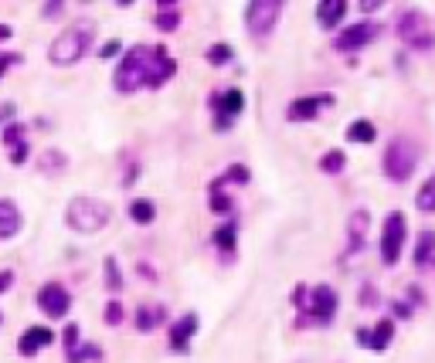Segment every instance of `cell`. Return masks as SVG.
Wrapping results in <instances>:
<instances>
[{
    "label": "cell",
    "mask_w": 435,
    "mask_h": 363,
    "mask_svg": "<svg viewBox=\"0 0 435 363\" xmlns=\"http://www.w3.org/2000/svg\"><path fill=\"white\" fill-rule=\"evenodd\" d=\"M150 65H153V48H150V44H133L130 51L123 55V61L116 65L113 89H116V92H123V96L140 92V89L147 85Z\"/></svg>",
    "instance_id": "obj_1"
},
{
    "label": "cell",
    "mask_w": 435,
    "mask_h": 363,
    "mask_svg": "<svg viewBox=\"0 0 435 363\" xmlns=\"http://www.w3.org/2000/svg\"><path fill=\"white\" fill-rule=\"evenodd\" d=\"M92 41H95V20H78V24H72L68 31H61L51 41L48 58H51V65H75V61L89 55Z\"/></svg>",
    "instance_id": "obj_2"
},
{
    "label": "cell",
    "mask_w": 435,
    "mask_h": 363,
    "mask_svg": "<svg viewBox=\"0 0 435 363\" xmlns=\"http://www.w3.org/2000/svg\"><path fill=\"white\" fill-rule=\"evenodd\" d=\"M65 224L75 234H99L109 224V208L95 197H72L65 208Z\"/></svg>",
    "instance_id": "obj_3"
},
{
    "label": "cell",
    "mask_w": 435,
    "mask_h": 363,
    "mask_svg": "<svg viewBox=\"0 0 435 363\" xmlns=\"http://www.w3.org/2000/svg\"><path fill=\"white\" fill-rule=\"evenodd\" d=\"M384 177L388 180H395V184H405V180H412V173L418 167V146L408 139V136H398L388 143V150H384Z\"/></svg>",
    "instance_id": "obj_4"
},
{
    "label": "cell",
    "mask_w": 435,
    "mask_h": 363,
    "mask_svg": "<svg viewBox=\"0 0 435 363\" xmlns=\"http://www.w3.org/2000/svg\"><path fill=\"white\" fill-rule=\"evenodd\" d=\"M395 34L405 41L408 48H415V51H432L435 48V31L429 27L425 14H418V11H405V14L395 20Z\"/></svg>",
    "instance_id": "obj_5"
},
{
    "label": "cell",
    "mask_w": 435,
    "mask_h": 363,
    "mask_svg": "<svg viewBox=\"0 0 435 363\" xmlns=\"http://www.w3.org/2000/svg\"><path fill=\"white\" fill-rule=\"evenodd\" d=\"M283 18V4L279 0H252L245 11V27L252 38H269L276 31V24Z\"/></svg>",
    "instance_id": "obj_6"
},
{
    "label": "cell",
    "mask_w": 435,
    "mask_h": 363,
    "mask_svg": "<svg viewBox=\"0 0 435 363\" xmlns=\"http://www.w3.org/2000/svg\"><path fill=\"white\" fill-rule=\"evenodd\" d=\"M405 231H408L405 214H401V210H391V214L384 217V228H381V262H384V265H398V262H401Z\"/></svg>",
    "instance_id": "obj_7"
},
{
    "label": "cell",
    "mask_w": 435,
    "mask_h": 363,
    "mask_svg": "<svg viewBox=\"0 0 435 363\" xmlns=\"http://www.w3.org/2000/svg\"><path fill=\"white\" fill-rule=\"evenodd\" d=\"M306 295H310V306L303 309V316H310L317 326H330V323H333V312H337V306H341V295H337L330 286L310 288Z\"/></svg>",
    "instance_id": "obj_8"
},
{
    "label": "cell",
    "mask_w": 435,
    "mask_h": 363,
    "mask_svg": "<svg viewBox=\"0 0 435 363\" xmlns=\"http://www.w3.org/2000/svg\"><path fill=\"white\" fill-rule=\"evenodd\" d=\"M211 109H214V129H218V133H225V129H231L235 115L245 109V96H242L238 89L214 92V96H211Z\"/></svg>",
    "instance_id": "obj_9"
},
{
    "label": "cell",
    "mask_w": 435,
    "mask_h": 363,
    "mask_svg": "<svg viewBox=\"0 0 435 363\" xmlns=\"http://www.w3.org/2000/svg\"><path fill=\"white\" fill-rule=\"evenodd\" d=\"M374 38H378V24H367V20L350 24V27H343L341 34H337V51L354 55V51H360V48H367Z\"/></svg>",
    "instance_id": "obj_10"
},
{
    "label": "cell",
    "mask_w": 435,
    "mask_h": 363,
    "mask_svg": "<svg viewBox=\"0 0 435 363\" xmlns=\"http://www.w3.org/2000/svg\"><path fill=\"white\" fill-rule=\"evenodd\" d=\"M38 306L44 309V316H51V319H65L68 309H72V295H68V288L65 286L48 282V286H41V292H38Z\"/></svg>",
    "instance_id": "obj_11"
},
{
    "label": "cell",
    "mask_w": 435,
    "mask_h": 363,
    "mask_svg": "<svg viewBox=\"0 0 435 363\" xmlns=\"http://www.w3.org/2000/svg\"><path fill=\"white\" fill-rule=\"evenodd\" d=\"M323 106H333V96H300L289 102V109H286V119L289 122H310V119H317L320 115Z\"/></svg>",
    "instance_id": "obj_12"
},
{
    "label": "cell",
    "mask_w": 435,
    "mask_h": 363,
    "mask_svg": "<svg viewBox=\"0 0 435 363\" xmlns=\"http://www.w3.org/2000/svg\"><path fill=\"white\" fill-rule=\"evenodd\" d=\"M367 224H371V210L367 208H357L350 214V221H347V255H343V262H350L357 251H364V241H367Z\"/></svg>",
    "instance_id": "obj_13"
},
{
    "label": "cell",
    "mask_w": 435,
    "mask_h": 363,
    "mask_svg": "<svg viewBox=\"0 0 435 363\" xmlns=\"http://www.w3.org/2000/svg\"><path fill=\"white\" fill-rule=\"evenodd\" d=\"M177 75V61L167 55L164 44H153V65H150V75H147V85L150 89H160L164 82H171Z\"/></svg>",
    "instance_id": "obj_14"
},
{
    "label": "cell",
    "mask_w": 435,
    "mask_h": 363,
    "mask_svg": "<svg viewBox=\"0 0 435 363\" xmlns=\"http://www.w3.org/2000/svg\"><path fill=\"white\" fill-rule=\"evenodd\" d=\"M51 340H55V333H51L48 326H27V329L20 333V340H18V353L20 357H38Z\"/></svg>",
    "instance_id": "obj_15"
},
{
    "label": "cell",
    "mask_w": 435,
    "mask_h": 363,
    "mask_svg": "<svg viewBox=\"0 0 435 363\" xmlns=\"http://www.w3.org/2000/svg\"><path fill=\"white\" fill-rule=\"evenodd\" d=\"M20 228H24V214H20V208L11 200V197H0V241L18 238Z\"/></svg>",
    "instance_id": "obj_16"
},
{
    "label": "cell",
    "mask_w": 435,
    "mask_h": 363,
    "mask_svg": "<svg viewBox=\"0 0 435 363\" xmlns=\"http://www.w3.org/2000/svg\"><path fill=\"white\" fill-rule=\"evenodd\" d=\"M194 333H197V312H184V316L171 326V350L173 353H188Z\"/></svg>",
    "instance_id": "obj_17"
},
{
    "label": "cell",
    "mask_w": 435,
    "mask_h": 363,
    "mask_svg": "<svg viewBox=\"0 0 435 363\" xmlns=\"http://www.w3.org/2000/svg\"><path fill=\"white\" fill-rule=\"evenodd\" d=\"M136 329L140 333H153V329H160V326L167 323V309L160 306V302H143V306L136 309Z\"/></svg>",
    "instance_id": "obj_18"
},
{
    "label": "cell",
    "mask_w": 435,
    "mask_h": 363,
    "mask_svg": "<svg viewBox=\"0 0 435 363\" xmlns=\"http://www.w3.org/2000/svg\"><path fill=\"white\" fill-rule=\"evenodd\" d=\"M343 14H347V0H320L317 4V24L323 31H333Z\"/></svg>",
    "instance_id": "obj_19"
},
{
    "label": "cell",
    "mask_w": 435,
    "mask_h": 363,
    "mask_svg": "<svg viewBox=\"0 0 435 363\" xmlns=\"http://www.w3.org/2000/svg\"><path fill=\"white\" fill-rule=\"evenodd\" d=\"M435 265V231H422V238H418L415 245V268H432Z\"/></svg>",
    "instance_id": "obj_20"
},
{
    "label": "cell",
    "mask_w": 435,
    "mask_h": 363,
    "mask_svg": "<svg viewBox=\"0 0 435 363\" xmlns=\"http://www.w3.org/2000/svg\"><path fill=\"white\" fill-rule=\"evenodd\" d=\"M391 336H395V319H381V323L374 326L371 333H367V350H374V353L388 350Z\"/></svg>",
    "instance_id": "obj_21"
},
{
    "label": "cell",
    "mask_w": 435,
    "mask_h": 363,
    "mask_svg": "<svg viewBox=\"0 0 435 363\" xmlns=\"http://www.w3.org/2000/svg\"><path fill=\"white\" fill-rule=\"evenodd\" d=\"M153 24H157V31H164V34L177 31V27H180V7H173V4H157Z\"/></svg>",
    "instance_id": "obj_22"
},
{
    "label": "cell",
    "mask_w": 435,
    "mask_h": 363,
    "mask_svg": "<svg viewBox=\"0 0 435 363\" xmlns=\"http://www.w3.org/2000/svg\"><path fill=\"white\" fill-rule=\"evenodd\" d=\"M38 170L44 173V177H58V173L68 170V156L61 153V150H44L38 160Z\"/></svg>",
    "instance_id": "obj_23"
},
{
    "label": "cell",
    "mask_w": 435,
    "mask_h": 363,
    "mask_svg": "<svg viewBox=\"0 0 435 363\" xmlns=\"http://www.w3.org/2000/svg\"><path fill=\"white\" fill-rule=\"evenodd\" d=\"M347 139H350V143H374V139H378V129H374L371 119H354V122L347 126Z\"/></svg>",
    "instance_id": "obj_24"
},
{
    "label": "cell",
    "mask_w": 435,
    "mask_h": 363,
    "mask_svg": "<svg viewBox=\"0 0 435 363\" xmlns=\"http://www.w3.org/2000/svg\"><path fill=\"white\" fill-rule=\"evenodd\" d=\"M130 217L136 224H153L157 221V204H153L150 197H136L130 204Z\"/></svg>",
    "instance_id": "obj_25"
},
{
    "label": "cell",
    "mask_w": 435,
    "mask_h": 363,
    "mask_svg": "<svg viewBox=\"0 0 435 363\" xmlns=\"http://www.w3.org/2000/svg\"><path fill=\"white\" fill-rule=\"evenodd\" d=\"M214 245H218V251H221L225 258H231V255H235V245H238V231H235V221H231V224H221V228L214 231Z\"/></svg>",
    "instance_id": "obj_26"
},
{
    "label": "cell",
    "mask_w": 435,
    "mask_h": 363,
    "mask_svg": "<svg viewBox=\"0 0 435 363\" xmlns=\"http://www.w3.org/2000/svg\"><path fill=\"white\" fill-rule=\"evenodd\" d=\"M65 360L68 363H85V360H102V350L95 343H75L72 350H65Z\"/></svg>",
    "instance_id": "obj_27"
},
{
    "label": "cell",
    "mask_w": 435,
    "mask_h": 363,
    "mask_svg": "<svg viewBox=\"0 0 435 363\" xmlns=\"http://www.w3.org/2000/svg\"><path fill=\"white\" fill-rule=\"evenodd\" d=\"M415 204H418V210H425V214H435V173L418 187V193H415Z\"/></svg>",
    "instance_id": "obj_28"
},
{
    "label": "cell",
    "mask_w": 435,
    "mask_h": 363,
    "mask_svg": "<svg viewBox=\"0 0 435 363\" xmlns=\"http://www.w3.org/2000/svg\"><path fill=\"white\" fill-rule=\"evenodd\" d=\"M221 184H225L221 177H218V180H211V210H214V214H231V208H235V204H231V197H225V193H221Z\"/></svg>",
    "instance_id": "obj_29"
},
{
    "label": "cell",
    "mask_w": 435,
    "mask_h": 363,
    "mask_svg": "<svg viewBox=\"0 0 435 363\" xmlns=\"http://www.w3.org/2000/svg\"><path fill=\"white\" fill-rule=\"evenodd\" d=\"M102 272H106V288L109 292H123V272H119V262H116L113 255L102 262Z\"/></svg>",
    "instance_id": "obj_30"
},
{
    "label": "cell",
    "mask_w": 435,
    "mask_h": 363,
    "mask_svg": "<svg viewBox=\"0 0 435 363\" xmlns=\"http://www.w3.org/2000/svg\"><path fill=\"white\" fill-rule=\"evenodd\" d=\"M343 167H347V156H343L341 150L323 153V160H320V170L323 173H343Z\"/></svg>",
    "instance_id": "obj_31"
},
{
    "label": "cell",
    "mask_w": 435,
    "mask_h": 363,
    "mask_svg": "<svg viewBox=\"0 0 435 363\" xmlns=\"http://www.w3.org/2000/svg\"><path fill=\"white\" fill-rule=\"evenodd\" d=\"M221 180H231V184H248V180H252V173H248V167H242V163H231Z\"/></svg>",
    "instance_id": "obj_32"
},
{
    "label": "cell",
    "mask_w": 435,
    "mask_h": 363,
    "mask_svg": "<svg viewBox=\"0 0 435 363\" xmlns=\"http://www.w3.org/2000/svg\"><path fill=\"white\" fill-rule=\"evenodd\" d=\"M208 61L211 65H225V61H231V44H211Z\"/></svg>",
    "instance_id": "obj_33"
},
{
    "label": "cell",
    "mask_w": 435,
    "mask_h": 363,
    "mask_svg": "<svg viewBox=\"0 0 435 363\" xmlns=\"http://www.w3.org/2000/svg\"><path fill=\"white\" fill-rule=\"evenodd\" d=\"M123 316H126L123 302H119V299H113V302L106 306V326H119V323H123Z\"/></svg>",
    "instance_id": "obj_34"
},
{
    "label": "cell",
    "mask_w": 435,
    "mask_h": 363,
    "mask_svg": "<svg viewBox=\"0 0 435 363\" xmlns=\"http://www.w3.org/2000/svg\"><path fill=\"white\" fill-rule=\"evenodd\" d=\"M4 143H7V146L24 143V126H20V122H7V129H4Z\"/></svg>",
    "instance_id": "obj_35"
},
{
    "label": "cell",
    "mask_w": 435,
    "mask_h": 363,
    "mask_svg": "<svg viewBox=\"0 0 435 363\" xmlns=\"http://www.w3.org/2000/svg\"><path fill=\"white\" fill-rule=\"evenodd\" d=\"M65 14V4H58V0H51V4H41V18L44 20H58Z\"/></svg>",
    "instance_id": "obj_36"
},
{
    "label": "cell",
    "mask_w": 435,
    "mask_h": 363,
    "mask_svg": "<svg viewBox=\"0 0 435 363\" xmlns=\"http://www.w3.org/2000/svg\"><path fill=\"white\" fill-rule=\"evenodd\" d=\"M27 153H31V146H27V139H24V143H18V146H11V163H14V167H20V163H27Z\"/></svg>",
    "instance_id": "obj_37"
},
{
    "label": "cell",
    "mask_w": 435,
    "mask_h": 363,
    "mask_svg": "<svg viewBox=\"0 0 435 363\" xmlns=\"http://www.w3.org/2000/svg\"><path fill=\"white\" fill-rule=\"evenodd\" d=\"M360 306H378V288L364 286V292H360Z\"/></svg>",
    "instance_id": "obj_38"
},
{
    "label": "cell",
    "mask_w": 435,
    "mask_h": 363,
    "mask_svg": "<svg viewBox=\"0 0 435 363\" xmlns=\"http://www.w3.org/2000/svg\"><path fill=\"white\" fill-rule=\"evenodd\" d=\"M119 51H123V41H106V44H102V51H99V55H102V58H116V55H119Z\"/></svg>",
    "instance_id": "obj_39"
},
{
    "label": "cell",
    "mask_w": 435,
    "mask_h": 363,
    "mask_svg": "<svg viewBox=\"0 0 435 363\" xmlns=\"http://www.w3.org/2000/svg\"><path fill=\"white\" fill-rule=\"evenodd\" d=\"M20 55H11V51H0V78H4V72L11 68V65H18Z\"/></svg>",
    "instance_id": "obj_40"
},
{
    "label": "cell",
    "mask_w": 435,
    "mask_h": 363,
    "mask_svg": "<svg viewBox=\"0 0 435 363\" xmlns=\"http://www.w3.org/2000/svg\"><path fill=\"white\" fill-rule=\"evenodd\" d=\"M391 316H398V319H412V306H408V302H391Z\"/></svg>",
    "instance_id": "obj_41"
},
{
    "label": "cell",
    "mask_w": 435,
    "mask_h": 363,
    "mask_svg": "<svg viewBox=\"0 0 435 363\" xmlns=\"http://www.w3.org/2000/svg\"><path fill=\"white\" fill-rule=\"evenodd\" d=\"M61 340H65V350H72V346L78 343V326H75V323L68 326V329H65V336H61Z\"/></svg>",
    "instance_id": "obj_42"
},
{
    "label": "cell",
    "mask_w": 435,
    "mask_h": 363,
    "mask_svg": "<svg viewBox=\"0 0 435 363\" xmlns=\"http://www.w3.org/2000/svg\"><path fill=\"white\" fill-rule=\"evenodd\" d=\"M14 286V272H0V295Z\"/></svg>",
    "instance_id": "obj_43"
},
{
    "label": "cell",
    "mask_w": 435,
    "mask_h": 363,
    "mask_svg": "<svg viewBox=\"0 0 435 363\" xmlns=\"http://www.w3.org/2000/svg\"><path fill=\"white\" fill-rule=\"evenodd\" d=\"M0 122H14V106H0Z\"/></svg>",
    "instance_id": "obj_44"
},
{
    "label": "cell",
    "mask_w": 435,
    "mask_h": 363,
    "mask_svg": "<svg viewBox=\"0 0 435 363\" xmlns=\"http://www.w3.org/2000/svg\"><path fill=\"white\" fill-rule=\"evenodd\" d=\"M378 7H381L378 0H364V4H360V11H364V14H374Z\"/></svg>",
    "instance_id": "obj_45"
},
{
    "label": "cell",
    "mask_w": 435,
    "mask_h": 363,
    "mask_svg": "<svg viewBox=\"0 0 435 363\" xmlns=\"http://www.w3.org/2000/svg\"><path fill=\"white\" fill-rule=\"evenodd\" d=\"M408 299H412V302H425V295L418 292V286H408Z\"/></svg>",
    "instance_id": "obj_46"
},
{
    "label": "cell",
    "mask_w": 435,
    "mask_h": 363,
    "mask_svg": "<svg viewBox=\"0 0 435 363\" xmlns=\"http://www.w3.org/2000/svg\"><path fill=\"white\" fill-rule=\"evenodd\" d=\"M14 38V27H7V24H0V41H11Z\"/></svg>",
    "instance_id": "obj_47"
}]
</instances>
